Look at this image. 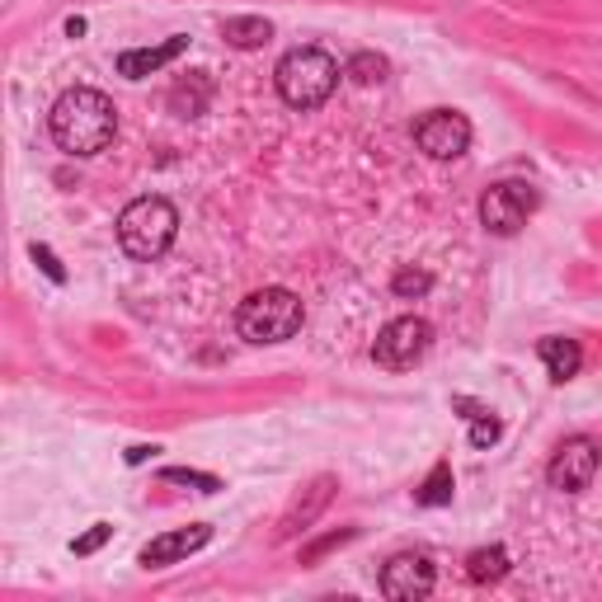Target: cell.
<instances>
[{"label":"cell","instance_id":"obj_17","mask_svg":"<svg viewBox=\"0 0 602 602\" xmlns=\"http://www.w3.org/2000/svg\"><path fill=\"white\" fill-rule=\"evenodd\" d=\"M466 574L475 583H499L508 574V551L504 546H481V551L466 556Z\"/></svg>","mask_w":602,"mask_h":602},{"label":"cell","instance_id":"obj_11","mask_svg":"<svg viewBox=\"0 0 602 602\" xmlns=\"http://www.w3.org/2000/svg\"><path fill=\"white\" fill-rule=\"evenodd\" d=\"M184 52H189V39H184V33H174V39L155 43V47H128V52L118 57V76L147 80V76H155V71H165L174 57H184Z\"/></svg>","mask_w":602,"mask_h":602},{"label":"cell","instance_id":"obj_19","mask_svg":"<svg viewBox=\"0 0 602 602\" xmlns=\"http://www.w3.org/2000/svg\"><path fill=\"white\" fill-rule=\"evenodd\" d=\"M161 481H165V485H189V490H198V494H217V490H222L217 475L193 471V466H165V471H161Z\"/></svg>","mask_w":602,"mask_h":602},{"label":"cell","instance_id":"obj_12","mask_svg":"<svg viewBox=\"0 0 602 602\" xmlns=\"http://www.w3.org/2000/svg\"><path fill=\"white\" fill-rule=\"evenodd\" d=\"M207 104H212V76L207 71H189V76L174 80V90H170V114L174 118H198V114H207Z\"/></svg>","mask_w":602,"mask_h":602},{"label":"cell","instance_id":"obj_20","mask_svg":"<svg viewBox=\"0 0 602 602\" xmlns=\"http://www.w3.org/2000/svg\"><path fill=\"white\" fill-rule=\"evenodd\" d=\"M344 76L348 80H358V85H372V80H386V57H377V52H358L348 66H344Z\"/></svg>","mask_w":602,"mask_h":602},{"label":"cell","instance_id":"obj_6","mask_svg":"<svg viewBox=\"0 0 602 602\" xmlns=\"http://www.w3.org/2000/svg\"><path fill=\"white\" fill-rule=\"evenodd\" d=\"M537 189L527 184V180H504V184H494L485 189V198H481V222L490 226L494 236H513L518 226H527V217L537 212Z\"/></svg>","mask_w":602,"mask_h":602},{"label":"cell","instance_id":"obj_9","mask_svg":"<svg viewBox=\"0 0 602 602\" xmlns=\"http://www.w3.org/2000/svg\"><path fill=\"white\" fill-rule=\"evenodd\" d=\"M433 560L423 556V551H400L381 565V593L391 598V602H419V598H429L433 593Z\"/></svg>","mask_w":602,"mask_h":602},{"label":"cell","instance_id":"obj_5","mask_svg":"<svg viewBox=\"0 0 602 602\" xmlns=\"http://www.w3.org/2000/svg\"><path fill=\"white\" fill-rule=\"evenodd\" d=\"M429 348H433V325L423 321V315H400V321H391L377 334L372 358H377L381 367H391V372H405V367H415Z\"/></svg>","mask_w":602,"mask_h":602},{"label":"cell","instance_id":"obj_7","mask_svg":"<svg viewBox=\"0 0 602 602\" xmlns=\"http://www.w3.org/2000/svg\"><path fill=\"white\" fill-rule=\"evenodd\" d=\"M415 147L429 155V161H456L471 147V122L456 109H429L415 122Z\"/></svg>","mask_w":602,"mask_h":602},{"label":"cell","instance_id":"obj_14","mask_svg":"<svg viewBox=\"0 0 602 602\" xmlns=\"http://www.w3.org/2000/svg\"><path fill=\"white\" fill-rule=\"evenodd\" d=\"M330 494H334V481H330V475H321V481H315L311 490H307V504H292V513H288V518H282V537H292V533H307V527L315 523V518H321V508L330 504Z\"/></svg>","mask_w":602,"mask_h":602},{"label":"cell","instance_id":"obj_3","mask_svg":"<svg viewBox=\"0 0 602 602\" xmlns=\"http://www.w3.org/2000/svg\"><path fill=\"white\" fill-rule=\"evenodd\" d=\"M301 321H307V307L288 288H259L236 311V330L245 344H282L301 330Z\"/></svg>","mask_w":602,"mask_h":602},{"label":"cell","instance_id":"obj_16","mask_svg":"<svg viewBox=\"0 0 602 602\" xmlns=\"http://www.w3.org/2000/svg\"><path fill=\"white\" fill-rule=\"evenodd\" d=\"M452 405H456V410H466V419H471V448H494V442H499L504 423L494 419L490 410H481V405L466 400V396H456Z\"/></svg>","mask_w":602,"mask_h":602},{"label":"cell","instance_id":"obj_21","mask_svg":"<svg viewBox=\"0 0 602 602\" xmlns=\"http://www.w3.org/2000/svg\"><path fill=\"white\" fill-rule=\"evenodd\" d=\"M429 288H433V278L423 273V269H400V273L391 278V292H396V297H423Z\"/></svg>","mask_w":602,"mask_h":602},{"label":"cell","instance_id":"obj_15","mask_svg":"<svg viewBox=\"0 0 602 602\" xmlns=\"http://www.w3.org/2000/svg\"><path fill=\"white\" fill-rule=\"evenodd\" d=\"M222 39L232 47H240V52H255V47H264L273 39V24L259 20V14H236V20L222 24Z\"/></svg>","mask_w":602,"mask_h":602},{"label":"cell","instance_id":"obj_22","mask_svg":"<svg viewBox=\"0 0 602 602\" xmlns=\"http://www.w3.org/2000/svg\"><path fill=\"white\" fill-rule=\"evenodd\" d=\"M109 537H114V527H109V523H95V527H90V533H85V537H76V541H71V556H95V551H99V546L109 541Z\"/></svg>","mask_w":602,"mask_h":602},{"label":"cell","instance_id":"obj_18","mask_svg":"<svg viewBox=\"0 0 602 602\" xmlns=\"http://www.w3.org/2000/svg\"><path fill=\"white\" fill-rule=\"evenodd\" d=\"M415 504H423V508L452 504V466H448V462H438L429 475H423V485L415 490Z\"/></svg>","mask_w":602,"mask_h":602},{"label":"cell","instance_id":"obj_8","mask_svg":"<svg viewBox=\"0 0 602 602\" xmlns=\"http://www.w3.org/2000/svg\"><path fill=\"white\" fill-rule=\"evenodd\" d=\"M598 466H602L598 442L579 433V438H565L560 448H556L551 466H546V481H551V490H560V494H579V490L593 485Z\"/></svg>","mask_w":602,"mask_h":602},{"label":"cell","instance_id":"obj_13","mask_svg":"<svg viewBox=\"0 0 602 602\" xmlns=\"http://www.w3.org/2000/svg\"><path fill=\"white\" fill-rule=\"evenodd\" d=\"M537 353H541L546 377H551V381H570V377H579V367H583L579 344H574V340H565V334H551V340H541Z\"/></svg>","mask_w":602,"mask_h":602},{"label":"cell","instance_id":"obj_24","mask_svg":"<svg viewBox=\"0 0 602 602\" xmlns=\"http://www.w3.org/2000/svg\"><path fill=\"white\" fill-rule=\"evenodd\" d=\"M161 448H147V442H137V448H128V466H141L147 462V456H155Z\"/></svg>","mask_w":602,"mask_h":602},{"label":"cell","instance_id":"obj_4","mask_svg":"<svg viewBox=\"0 0 602 602\" xmlns=\"http://www.w3.org/2000/svg\"><path fill=\"white\" fill-rule=\"evenodd\" d=\"M174 232H180V212H174L165 198H155V193L128 203L118 217V245L141 264L161 259L174 245Z\"/></svg>","mask_w":602,"mask_h":602},{"label":"cell","instance_id":"obj_2","mask_svg":"<svg viewBox=\"0 0 602 602\" xmlns=\"http://www.w3.org/2000/svg\"><path fill=\"white\" fill-rule=\"evenodd\" d=\"M273 80H278L282 104H292V109H321L340 90V62L321 47H297L278 62Z\"/></svg>","mask_w":602,"mask_h":602},{"label":"cell","instance_id":"obj_10","mask_svg":"<svg viewBox=\"0 0 602 602\" xmlns=\"http://www.w3.org/2000/svg\"><path fill=\"white\" fill-rule=\"evenodd\" d=\"M207 541H212V527H207V523H189V527H180V533H165V537L147 541L137 560L147 565V570H165V565H180V560H189L193 551H203Z\"/></svg>","mask_w":602,"mask_h":602},{"label":"cell","instance_id":"obj_23","mask_svg":"<svg viewBox=\"0 0 602 602\" xmlns=\"http://www.w3.org/2000/svg\"><path fill=\"white\" fill-rule=\"evenodd\" d=\"M29 255H33V264H39V269H43V273H47L52 282H66V269H62V259H57V255H52V250H47V245H33V250H29Z\"/></svg>","mask_w":602,"mask_h":602},{"label":"cell","instance_id":"obj_1","mask_svg":"<svg viewBox=\"0 0 602 602\" xmlns=\"http://www.w3.org/2000/svg\"><path fill=\"white\" fill-rule=\"evenodd\" d=\"M52 141L66 151V155H99L104 147L114 141L118 132V109L109 95L99 90H66L57 104H52Z\"/></svg>","mask_w":602,"mask_h":602}]
</instances>
